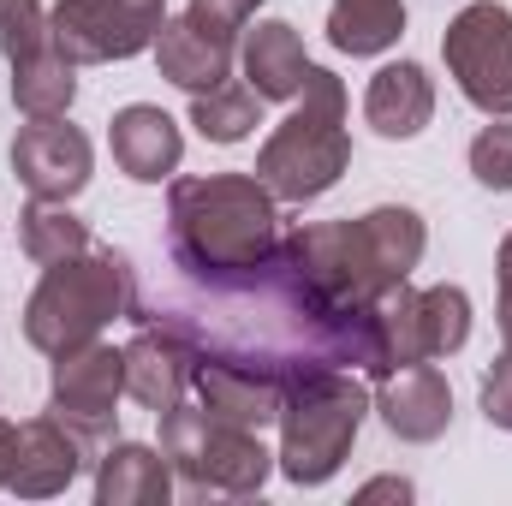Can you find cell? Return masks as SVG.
Returning <instances> with one entry per match:
<instances>
[{
  "label": "cell",
  "mask_w": 512,
  "mask_h": 506,
  "mask_svg": "<svg viewBox=\"0 0 512 506\" xmlns=\"http://www.w3.org/2000/svg\"><path fill=\"white\" fill-rule=\"evenodd\" d=\"M274 221H280L274 191L256 173H197V179H173L167 191L173 262L215 286L274 268V251H280Z\"/></svg>",
  "instance_id": "obj_1"
},
{
  "label": "cell",
  "mask_w": 512,
  "mask_h": 506,
  "mask_svg": "<svg viewBox=\"0 0 512 506\" xmlns=\"http://www.w3.org/2000/svg\"><path fill=\"white\" fill-rule=\"evenodd\" d=\"M137 316V274L131 256L114 245H90V251L48 262L36 292L24 298V340L48 358L96 340L108 322Z\"/></svg>",
  "instance_id": "obj_2"
},
{
  "label": "cell",
  "mask_w": 512,
  "mask_h": 506,
  "mask_svg": "<svg viewBox=\"0 0 512 506\" xmlns=\"http://www.w3.org/2000/svg\"><path fill=\"white\" fill-rule=\"evenodd\" d=\"M352 167V131H346V84L328 66H310L298 108L268 131L256 149V179L274 191V203H310L340 185Z\"/></svg>",
  "instance_id": "obj_3"
},
{
  "label": "cell",
  "mask_w": 512,
  "mask_h": 506,
  "mask_svg": "<svg viewBox=\"0 0 512 506\" xmlns=\"http://www.w3.org/2000/svg\"><path fill=\"white\" fill-rule=\"evenodd\" d=\"M364 417H370L364 381L340 376V370H298L280 399V453H274L280 477L298 489H322L352 459Z\"/></svg>",
  "instance_id": "obj_4"
},
{
  "label": "cell",
  "mask_w": 512,
  "mask_h": 506,
  "mask_svg": "<svg viewBox=\"0 0 512 506\" xmlns=\"http://www.w3.org/2000/svg\"><path fill=\"white\" fill-rule=\"evenodd\" d=\"M274 262L292 274V292L322 316V322H340V316H358L364 304H376L393 274H387L382 251L358 221H310V227H292L280 239Z\"/></svg>",
  "instance_id": "obj_5"
},
{
  "label": "cell",
  "mask_w": 512,
  "mask_h": 506,
  "mask_svg": "<svg viewBox=\"0 0 512 506\" xmlns=\"http://www.w3.org/2000/svg\"><path fill=\"white\" fill-rule=\"evenodd\" d=\"M161 453L173 465V477L185 483L191 501L203 495H256L274 471V453L262 447L256 429L221 423L203 405H173L161 411Z\"/></svg>",
  "instance_id": "obj_6"
},
{
  "label": "cell",
  "mask_w": 512,
  "mask_h": 506,
  "mask_svg": "<svg viewBox=\"0 0 512 506\" xmlns=\"http://www.w3.org/2000/svg\"><path fill=\"white\" fill-rule=\"evenodd\" d=\"M441 60L471 108H483L489 120L512 114V6L471 0L441 36Z\"/></svg>",
  "instance_id": "obj_7"
},
{
  "label": "cell",
  "mask_w": 512,
  "mask_h": 506,
  "mask_svg": "<svg viewBox=\"0 0 512 506\" xmlns=\"http://www.w3.org/2000/svg\"><path fill=\"white\" fill-rule=\"evenodd\" d=\"M161 24H167L161 0H60L48 12V42L72 66H108L155 48Z\"/></svg>",
  "instance_id": "obj_8"
},
{
  "label": "cell",
  "mask_w": 512,
  "mask_h": 506,
  "mask_svg": "<svg viewBox=\"0 0 512 506\" xmlns=\"http://www.w3.org/2000/svg\"><path fill=\"white\" fill-rule=\"evenodd\" d=\"M120 393H126V352H114L102 334L54 358V411H60L90 447L108 441V429H114V417H120V411H114Z\"/></svg>",
  "instance_id": "obj_9"
},
{
  "label": "cell",
  "mask_w": 512,
  "mask_h": 506,
  "mask_svg": "<svg viewBox=\"0 0 512 506\" xmlns=\"http://www.w3.org/2000/svg\"><path fill=\"white\" fill-rule=\"evenodd\" d=\"M90 167H96V149L66 114L60 120H30L12 137V173H18V185L30 197L72 203L90 185Z\"/></svg>",
  "instance_id": "obj_10"
},
{
  "label": "cell",
  "mask_w": 512,
  "mask_h": 506,
  "mask_svg": "<svg viewBox=\"0 0 512 506\" xmlns=\"http://www.w3.org/2000/svg\"><path fill=\"white\" fill-rule=\"evenodd\" d=\"M90 441L60 417V411H48V417H30V423H18V453H12V495L18 501H48V495H66L72 483H78V471L90 465Z\"/></svg>",
  "instance_id": "obj_11"
},
{
  "label": "cell",
  "mask_w": 512,
  "mask_h": 506,
  "mask_svg": "<svg viewBox=\"0 0 512 506\" xmlns=\"http://www.w3.org/2000/svg\"><path fill=\"white\" fill-rule=\"evenodd\" d=\"M376 411H382L387 435L411 441V447H429L447 435L453 423V387L447 376L423 358V364H405V370H387L376 376Z\"/></svg>",
  "instance_id": "obj_12"
},
{
  "label": "cell",
  "mask_w": 512,
  "mask_h": 506,
  "mask_svg": "<svg viewBox=\"0 0 512 506\" xmlns=\"http://www.w3.org/2000/svg\"><path fill=\"white\" fill-rule=\"evenodd\" d=\"M126 352V393L143 405V411H173L179 399H185V387L197 376V346L179 334V328H143V334H131Z\"/></svg>",
  "instance_id": "obj_13"
},
{
  "label": "cell",
  "mask_w": 512,
  "mask_h": 506,
  "mask_svg": "<svg viewBox=\"0 0 512 506\" xmlns=\"http://www.w3.org/2000/svg\"><path fill=\"white\" fill-rule=\"evenodd\" d=\"M197 405L221 423H239V429H268L280 423V399H286V381L268 376V370H251V364H227V358H209L197 364Z\"/></svg>",
  "instance_id": "obj_14"
},
{
  "label": "cell",
  "mask_w": 512,
  "mask_h": 506,
  "mask_svg": "<svg viewBox=\"0 0 512 506\" xmlns=\"http://www.w3.org/2000/svg\"><path fill=\"white\" fill-rule=\"evenodd\" d=\"M108 149H114V167L137 179V185H161L173 179L179 155H185V137H179V120L155 102H131L114 114L108 126Z\"/></svg>",
  "instance_id": "obj_15"
},
{
  "label": "cell",
  "mask_w": 512,
  "mask_h": 506,
  "mask_svg": "<svg viewBox=\"0 0 512 506\" xmlns=\"http://www.w3.org/2000/svg\"><path fill=\"white\" fill-rule=\"evenodd\" d=\"M239 66H245V84L262 102H298L316 60L304 54V36L286 18H256L239 36Z\"/></svg>",
  "instance_id": "obj_16"
},
{
  "label": "cell",
  "mask_w": 512,
  "mask_h": 506,
  "mask_svg": "<svg viewBox=\"0 0 512 506\" xmlns=\"http://www.w3.org/2000/svg\"><path fill=\"white\" fill-rule=\"evenodd\" d=\"M233 60H239V42H227V36L203 30L191 12L167 18V24H161V36H155V66H161V78H167V84H179V90H191V96H203V90L227 84V78H233Z\"/></svg>",
  "instance_id": "obj_17"
},
{
  "label": "cell",
  "mask_w": 512,
  "mask_h": 506,
  "mask_svg": "<svg viewBox=\"0 0 512 506\" xmlns=\"http://www.w3.org/2000/svg\"><path fill=\"white\" fill-rule=\"evenodd\" d=\"M364 120H370V131L387 137V143L417 137V131L435 120V78H429L417 60L382 66V72L370 78V90H364Z\"/></svg>",
  "instance_id": "obj_18"
},
{
  "label": "cell",
  "mask_w": 512,
  "mask_h": 506,
  "mask_svg": "<svg viewBox=\"0 0 512 506\" xmlns=\"http://www.w3.org/2000/svg\"><path fill=\"white\" fill-rule=\"evenodd\" d=\"M173 495V465L161 447L114 441L96 459V506H167Z\"/></svg>",
  "instance_id": "obj_19"
},
{
  "label": "cell",
  "mask_w": 512,
  "mask_h": 506,
  "mask_svg": "<svg viewBox=\"0 0 512 506\" xmlns=\"http://www.w3.org/2000/svg\"><path fill=\"white\" fill-rule=\"evenodd\" d=\"M405 36V0H328V42L352 60H376Z\"/></svg>",
  "instance_id": "obj_20"
},
{
  "label": "cell",
  "mask_w": 512,
  "mask_h": 506,
  "mask_svg": "<svg viewBox=\"0 0 512 506\" xmlns=\"http://www.w3.org/2000/svg\"><path fill=\"white\" fill-rule=\"evenodd\" d=\"M78 96V66L48 42L24 60H12V102L24 120H60Z\"/></svg>",
  "instance_id": "obj_21"
},
{
  "label": "cell",
  "mask_w": 512,
  "mask_h": 506,
  "mask_svg": "<svg viewBox=\"0 0 512 506\" xmlns=\"http://www.w3.org/2000/svg\"><path fill=\"white\" fill-rule=\"evenodd\" d=\"M18 245L36 268L48 262H66V256L90 251V227L66 209V203H48V197H30L24 215H18Z\"/></svg>",
  "instance_id": "obj_22"
},
{
  "label": "cell",
  "mask_w": 512,
  "mask_h": 506,
  "mask_svg": "<svg viewBox=\"0 0 512 506\" xmlns=\"http://www.w3.org/2000/svg\"><path fill=\"white\" fill-rule=\"evenodd\" d=\"M191 126L203 131L209 143H245L262 126V96H256L245 78H227V84L191 96Z\"/></svg>",
  "instance_id": "obj_23"
},
{
  "label": "cell",
  "mask_w": 512,
  "mask_h": 506,
  "mask_svg": "<svg viewBox=\"0 0 512 506\" xmlns=\"http://www.w3.org/2000/svg\"><path fill=\"white\" fill-rule=\"evenodd\" d=\"M417 316H423V352L429 358L465 352V340H471V298H465V286H453V280L423 286L417 292Z\"/></svg>",
  "instance_id": "obj_24"
},
{
  "label": "cell",
  "mask_w": 512,
  "mask_h": 506,
  "mask_svg": "<svg viewBox=\"0 0 512 506\" xmlns=\"http://www.w3.org/2000/svg\"><path fill=\"white\" fill-rule=\"evenodd\" d=\"M364 227H370V239H376V251H382V262H387L393 280H405V274L423 262V251H429V227H423V215L405 209V203H382V209H370Z\"/></svg>",
  "instance_id": "obj_25"
},
{
  "label": "cell",
  "mask_w": 512,
  "mask_h": 506,
  "mask_svg": "<svg viewBox=\"0 0 512 506\" xmlns=\"http://www.w3.org/2000/svg\"><path fill=\"white\" fill-rule=\"evenodd\" d=\"M471 179L483 191H512V120L507 114L471 137Z\"/></svg>",
  "instance_id": "obj_26"
},
{
  "label": "cell",
  "mask_w": 512,
  "mask_h": 506,
  "mask_svg": "<svg viewBox=\"0 0 512 506\" xmlns=\"http://www.w3.org/2000/svg\"><path fill=\"white\" fill-rule=\"evenodd\" d=\"M48 48V6L42 0H0V54L24 60Z\"/></svg>",
  "instance_id": "obj_27"
},
{
  "label": "cell",
  "mask_w": 512,
  "mask_h": 506,
  "mask_svg": "<svg viewBox=\"0 0 512 506\" xmlns=\"http://www.w3.org/2000/svg\"><path fill=\"white\" fill-rule=\"evenodd\" d=\"M256 6H262V0H191L185 12H191L203 30H215V36L239 42V36H245V24L256 18Z\"/></svg>",
  "instance_id": "obj_28"
},
{
  "label": "cell",
  "mask_w": 512,
  "mask_h": 506,
  "mask_svg": "<svg viewBox=\"0 0 512 506\" xmlns=\"http://www.w3.org/2000/svg\"><path fill=\"white\" fill-rule=\"evenodd\" d=\"M483 417L512 435V346L489 364V376H483Z\"/></svg>",
  "instance_id": "obj_29"
},
{
  "label": "cell",
  "mask_w": 512,
  "mask_h": 506,
  "mask_svg": "<svg viewBox=\"0 0 512 506\" xmlns=\"http://www.w3.org/2000/svg\"><path fill=\"white\" fill-rule=\"evenodd\" d=\"M495 274H501V304H495V322H501V340L512 346V233L501 239V256H495Z\"/></svg>",
  "instance_id": "obj_30"
},
{
  "label": "cell",
  "mask_w": 512,
  "mask_h": 506,
  "mask_svg": "<svg viewBox=\"0 0 512 506\" xmlns=\"http://www.w3.org/2000/svg\"><path fill=\"white\" fill-rule=\"evenodd\" d=\"M382 495L411 501V483H405V477H376V483H364V489H358V501H382Z\"/></svg>",
  "instance_id": "obj_31"
},
{
  "label": "cell",
  "mask_w": 512,
  "mask_h": 506,
  "mask_svg": "<svg viewBox=\"0 0 512 506\" xmlns=\"http://www.w3.org/2000/svg\"><path fill=\"white\" fill-rule=\"evenodd\" d=\"M12 453H18V429L0 417V489L12 483Z\"/></svg>",
  "instance_id": "obj_32"
}]
</instances>
